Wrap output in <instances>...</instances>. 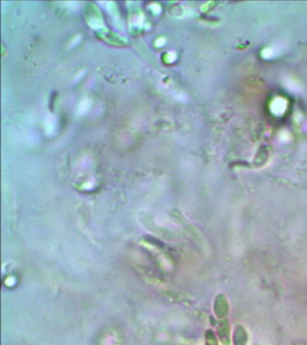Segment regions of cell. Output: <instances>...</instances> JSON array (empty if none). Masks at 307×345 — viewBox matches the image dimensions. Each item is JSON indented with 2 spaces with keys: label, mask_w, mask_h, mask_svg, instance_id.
Returning a JSON list of instances; mask_svg holds the SVG:
<instances>
[{
  "label": "cell",
  "mask_w": 307,
  "mask_h": 345,
  "mask_svg": "<svg viewBox=\"0 0 307 345\" xmlns=\"http://www.w3.org/2000/svg\"><path fill=\"white\" fill-rule=\"evenodd\" d=\"M213 312L214 315L218 320L227 319L229 314V302L225 293H217L213 303Z\"/></svg>",
  "instance_id": "obj_1"
},
{
  "label": "cell",
  "mask_w": 307,
  "mask_h": 345,
  "mask_svg": "<svg viewBox=\"0 0 307 345\" xmlns=\"http://www.w3.org/2000/svg\"><path fill=\"white\" fill-rule=\"evenodd\" d=\"M249 333L243 325H237L232 334V344L234 345H248Z\"/></svg>",
  "instance_id": "obj_2"
},
{
  "label": "cell",
  "mask_w": 307,
  "mask_h": 345,
  "mask_svg": "<svg viewBox=\"0 0 307 345\" xmlns=\"http://www.w3.org/2000/svg\"><path fill=\"white\" fill-rule=\"evenodd\" d=\"M217 336L222 345H230V325L227 319L220 320L217 325Z\"/></svg>",
  "instance_id": "obj_3"
},
{
  "label": "cell",
  "mask_w": 307,
  "mask_h": 345,
  "mask_svg": "<svg viewBox=\"0 0 307 345\" xmlns=\"http://www.w3.org/2000/svg\"><path fill=\"white\" fill-rule=\"evenodd\" d=\"M288 101L283 98H276L272 103V110L276 115H282L287 110Z\"/></svg>",
  "instance_id": "obj_4"
},
{
  "label": "cell",
  "mask_w": 307,
  "mask_h": 345,
  "mask_svg": "<svg viewBox=\"0 0 307 345\" xmlns=\"http://www.w3.org/2000/svg\"><path fill=\"white\" fill-rule=\"evenodd\" d=\"M205 345H220L216 334L212 329H208L205 333Z\"/></svg>",
  "instance_id": "obj_5"
}]
</instances>
